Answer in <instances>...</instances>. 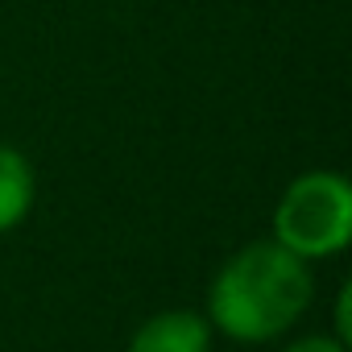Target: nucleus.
Instances as JSON below:
<instances>
[{"label":"nucleus","mask_w":352,"mask_h":352,"mask_svg":"<svg viewBox=\"0 0 352 352\" xmlns=\"http://www.w3.org/2000/svg\"><path fill=\"white\" fill-rule=\"evenodd\" d=\"M270 241L307 265L340 257L352 241V183L327 166L294 174L270 212Z\"/></svg>","instance_id":"nucleus-2"},{"label":"nucleus","mask_w":352,"mask_h":352,"mask_svg":"<svg viewBox=\"0 0 352 352\" xmlns=\"http://www.w3.org/2000/svg\"><path fill=\"white\" fill-rule=\"evenodd\" d=\"M34 204H38V170L34 162L0 141V236L17 232L30 216H34Z\"/></svg>","instance_id":"nucleus-4"},{"label":"nucleus","mask_w":352,"mask_h":352,"mask_svg":"<svg viewBox=\"0 0 352 352\" xmlns=\"http://www.w3.org/2000/svg\"><path fill=\"white\" fill-rule=\"evenodd\" d=\"M212 344H216V331L204 311L166 307L133 327L124 352H212Z\"/></svg>","instance_id":"nucleus-3"},{"label":"nucleus","mask_w":352,"mask_h":352,"mask_svg":"<svg viewBox=\"0 0 352 352\" xmlns=\"http://www.w3.org/2000/svg\"><path fill=\"white\" fill-rule=\"evenodd\" d=\"M315 302V270L270 236L241 245L208 282V323L232 344L282 340Z\"/></svg>","instance_id":"nucleus-1"},{"label":"nucleus","mask_w":352,"mask_h":352,"mask_svg":"<svg viewBox=\"0 0 352 352\" xmlns=\"http://www.w3.org/2000/svg\"><path fill=\"white\" fill-rule=\"evenodd\" d=\"M282 352H348V344H344V340H336L331 331H311V336L290 340Z\"/></svg>","instance_id":"nucleus-6"},{"label":"nucleus","mask_w":352,"mask_h":352,"mask_svg":"<svg viewBox=\"0 0 352 352\" xmlns=\"http://www.w3.org/2000/svg\"><path fill=\"white\" fill-rule=\"evenodd\" d=\"M348 307H352V282H340L336 307H331V336L344 340V344H352V315H348Z\"/></svg>","instance_id":"nucleus-5"}]
</instances>
